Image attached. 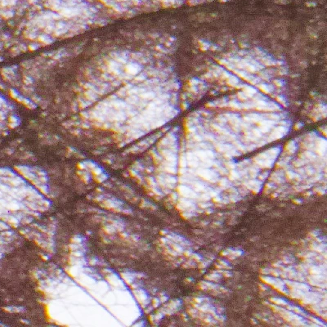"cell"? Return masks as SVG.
Wrapping results in <instances>:
<instances>
[{"label": "cell", "instance_id": "17", "mask_svg": "<svg viewBox=\"0 0 327 327\" xmlns=\"http://www.w3.org/2000/svg\"><path fill=\"white\" fill-rule=\"evenodd\" d=\"M219 186L223 190H227V188H229L232 185L230 180H228L226 177H223L222 179L219 180Z\"/></svg>", "mask_w": 327, "mask_h": 327}, {"label": "cell", "instance_id": "4", "mask_svg": "<svg viewBox=\"0 0 327 327\" xmlns=\"http://www.w3.org/2000/svg\"><path fill=\"white\" fill-rule=\"evenodd\" d=\"M177 208L181 210V211H196V205L195 204V203L192 201V199H188V198H184L182 197L179 200V203L177 204Z\"/></svg>", "mask_w": 327, "mask_h": 327}, {"label": "cell", "instance_id": "12", "mask_svg": "<svg viewBox=\"0 0 327 327\" xmlns=\"http://www.w3.org/2000/svg\"><path fill=\"white\" fill-rule=\"evenodd\" d=\"M261 279H262V280H263L266 284L271 285L272 286H274V285H276V284H277V283L282 281V280H280V279H278V278H275V277H268V276H262V277H261Z\"/></svg>", "mask_w": 327, "mask_h": 327}, {"label": "cell", "instance_id": "37", "mask_svg": "<svg viewBox=\"0 0 327 327\" xmlns=\"http://www.w3.org/2000/svg\"><path fill=\"white\" fill-rule=\"evenodd\" d=\"M260 287H261V289H263V290H268V288H267V287H265L264 286H262V285H260Z\"/></svg>", "mask_w": 327, "mask_h": 327}, {"label": "cell", "instance_id": "14", "mask_svg": "<svg viewBox=\"0 0 327 327\" xmlns=\"http://www.w3.org/2000/svg\"><path fill=\"white\" fill-rule=\"evenodd\" d=\"M84 95H85V98L90 101L91 102H93L95 101H97V99L98 98V94L97 92L93 91V90H90V89H87Z\"/></svg>", "mask_w": 327, "mask_h": 327}, {"label": "cell", "instance_id": "15", "mask_svg": "<svg viewBox=\"0 0 327 327\" xmlns=\"http://www.w3.org/2000/svg\"><path fill=\"white\" fill-rule=\"evenodd\" d=\"M248 174H250L252 178H255L256 177H258V175L259 174V167H258L256 165H253V166H250V167H248Z\"/></svg>", "mask_w": 327, "mask_h": 327}, {"label": "cell", "instance_id": "6", "mask_svg": "<svg viewBox=\"0 0 327 327\" xmlns=\"http://www.w3.org/2000/svg\"><path fill=\"white\" fill-rule=\"evenodd\" d=\"M125 79H131L132 77L136 76L141 71V66L138 63H128L125 67Z\"/></svg>", "mask_w": 327, "mask_h": 327}, {"label": "cell", "instance_id": "7", "mask_svg": "<svg viewBox=\"0 0 327 327\" xmlns=\"http://www.w3.org/2000/svg\"><path fill=\"white\" fill-rule=\"evenodd\" d=\"M186 158L187 166H189L191 168L196 169L201 166L200 159H198V157L195 155L193 151H190V152L186 153Z\"/></svg>", "mask_w": 327, "mask_h": 327}, {"label": "cell", "instance_id": "34", "mask_svg": "<svg viewBox=\"0 0 327 327\" xmlns=\"http://www.w3.org/2000/svg\"><path fill=\"white\" fill-rule=\"evenodd\" d=\"M193 255H194L195 259H197L198 261H201V260L202 259V257L199 256L198 254H193Z\"/></svg>", "mask_w": 327, "mask_h": 327}, {"label": "cell", "instance_id": "10", "mask_svg": "<svg viewBox=\"0 0 327 327\" xmlns=\"http://www.w3.org/2000/svg\"><path fill=\"white\" fill-rule=\"evenodd\" d=\"M326 266L324 264L323 266H310L309 269L310 273L312 275H317V274H326Z\"/></svg>", "mask_w": 327, "mask_h": 327}, {"label": "cell", "instance_id": "36", "mask_svg": "<svg viewBox=\"0 0 327 327\" xmlns=\"http://www.w3.org/2000/svg\"><path fill=\"white\" fill-rule=\"evenodd\" d=\"M37 45H30V50H35L36 48H37Z\"/></svg>", "mask_w": 327, "mask_h": 327}, {"label": "cell", "instance_id": "33", "mask_svg": "<svg viewBox=\"0 0 327 327\" xmlns=\"http://www.w3.org/2000/svg\"><path fill=\"white\" fill-rule=\"evenodd\" d=\"M261 272H262L263 275H268V274H270V272H271V269L264 268V269H262V271H261Z\"/></svg>", "mask_w": 327, "mask_h": 327}, {"label": "cell", "instance_id": "19", "mask_svg": "<svg viewBox=\"0 0 327 327\" xmlns=\"http://www.w3.org/2000/svg\"><path fill=\"white\" fill-rule=\"evenodd\" d=\"M270 300L272 303L277 304V305H279V306L280 305H281V306H288V304H289V303L287 301L284 300L283 298H271Z\"/></svg>", "mask_w": 327, "mask_h": 327}, {"label": "cell", "instance_id": "29", "mask_svg": "<svg viewBox=\"0 0 327 327\" xmlns=\"http://www.w3.org/2000/svg\"><path fill=\"white\" fill-rule=\"evenodd\" d=\"M199 206L201 207L203 209H206L207 208L212 206V204L211 203H200L199 204Z\"/></svg>", "mask_w": 327, "mask_h": 327}, {"label": "cell", "instance_id": "3", "mask_svg": "<svg viewBox=\"0 0 327 327\" xmlns=\"http://www.w3.org/2000/svg\"><path fill=\"white\" fill-rule=\"evenodd\" d=\"M177 192H178L179 195H181L182 197L188 198V199H192V200L198 199V197H199V195H198L197 192H195L192 187L186 186L185 184H182V185L177 186Z\"/></svg>", "mask_w": 327, "mask_h": 327}, {"label": "cell", "instance_id": "32", "mask_svg": "<svg viewBox=\"0 0 327 327\" xmlns=\"http://www.w3.org/2000/svg\"><path fill=\"white\" fill-rule=\"evenodd\" d=\"M310 319L312 320V321H313V322H316V325H325L322 322H321V321H319L318 319H316V317H313V316H311L310 317Z\"/></svg>", "mask_w": 327, "mask_h": 327}, {"label": "cell", "instance_id": "24", "mask_svg": "<svg viewBox=\"0 0 327 327\" xmlns=\"http://www.w3.org/2000/svg\"><path fill=\"white\" fill-rule=\"evenodd\" d=\"M38 39H39V41L42 42V43H44V44H50V43H52V40H51V38L50 37H48V36L47 35H41V36H39L38 37Z\"/></svg>", "mask_w": 327, "mask_h": 327}, {"label": "cell", "instance_id": "20", "mask_svg": "<svg viewBox=\"0 0 327 327\" xmlns=\"http://www.w3.org/2000/svg\"><path fill=\"white\" fill-rule=\"evenodd\" d=\"M227 105H228L229 106H231V107H232V108H233V109L241 110V109H242V108H243V104H242L241 102H239V101H235V100L231 101H228Z\"/></svg>", "mask_w": 327, "mask_h": 327}, {"label": "cell", "instance_id": "28", "mask_svg": "<svg viewBox=\"0 0 327 327\" xmlns=\"http://www.w3.org/2000/svg\"><path fill=\"white\" fill-rule=\"evenodd\" d=\"M268 174H269L268 172H263V173H262L261 174H259L258 176H259V178L260 181L263 182V181H264V180L268 177Z\"/></svg>", "mask_w": 327, "mask_h": 327}, {"label": "cell", "instance_id": "35", "mask_svg": "<svg viewBox=\"0 0 327 327\" xmlns=\"http://www.w3.org/2000/svg\"><path fill=\"white\" fill-rule=\"evenodd\" d=\"M275 84H277L278 86H282V83H281L280 80H275Z\"/></svg>", "mask_w": 327, "mask_h": 327}, {"label": "cell", "instance_id": "31", "mask_svg": "<svg viewBox=\"0 0 327 327\" xmlns=\"http://www.w3.org/2000/svg\"><path fill=\"white\" fill-rule=\"evenodd\" d=\"M226 166H227V168H229V169H234V168H236V164H234V163L232 162H227V164H226Z\"/></svg>", "mask_w": 327, "mask_h": 327}, {"label": "cell", "instance_id": "1", "mask_svg": "<svg viewBox=\"0 0 327 327\" xmlns=\"http://www.w3.org/2000/svg\"><path fill=\"white\" fill-rule=\"evenodd\" d=\"M195 175L202 177L204 181L209 183H215L218 181V174L213 169L208 168L199 167L195 169Z\"/></svg>", "mask_w": 327, "mask_h": 327}, {"label": "cell", "instance_id": "25", "mask_svg": "<svg viewBox=\"0 0 327 327\" xmlns=\"http://www.w3.org/2000/svg\"><path fill=\"white\" fill-rule=\"evenodd\" d=\"M195 216H197V215H196L194 212H192V211H185V212H183V217L184 218H186V219L192 218H193V217H195Z\"/></svg>", "mask_w": 327, "mask_h": 327}, {"label": "cell", "instance_id": "22", "mask_svg": "<svg viewBox=\"0 0 327 327\" xmlns=\"http://www.w3.org/2000/svg\"><path fill=\"white\" fill-rule=\"evenodd\" d=\"M179 165H180V166H181V168H186V166H187V163H186V154H182V156H180Z\"/></svg>", "mask_w": 327, "mask_h": 327}, {"label": "cell", "instance_id": "18", "mask_svg": "<svg viewBox=\"0 0 327 327\" xmlns=\"http://www.w3.org/2000/svg\"><path fill=\"white\" fill-rule=\"evenodd\" d=\"M259 88L266 93H271L274 91V88L270 84H267V83H260L259 84Z\"/></svg>", "mask_w": 327, "mask_h": 327}, {"label": "cell", "instance_id": "5", "mask_svg": "<svg viewBox=\"0 0 327 327\" xmlns=\"http://www.w3.org/2000/svg\"><path fill=\"white\" fill-rule=\"evenodd\" d=\"M242 185L245 186V188H247L249 191H251L254 193H259L262 189V182L260 180H255L253 178L251 180L244 181L242 183Z\"/></svg>", "mask_w": 327, "mask_h": 327}, {"label": "cell", "instance_id": "13", "mask_svg": "<svg viewBox=\"0 0 327 327\" xmlns=\"http://www.w3.org/2000/svg\"><path fill=\"white\" fill-rule=\"evenodd\" d=\"M297 150V145L295 141H290L286 146V151L288 155H293Z\"/></svg>", "mask_w": 327, "mask_h": 327}, {"label": "cell", "instance_id": "30", "mask_svg": "<svg viewBox=\"0 0 327 327\" xmlns=\"http://www.w3.org/2000/svg\"><path fill=\"white\" fill-rule=\"evenodd\" d=\"M146 78H147L146 74H140V75H138V76L136 77L135 80H137V81H138V82H141V81H144V80H146Z\"/></svg>", "mask_w": 327, "mask_h": 327}, {"label": "cell", "instance_id": "9", "mask_svg": "<svg viewBox=\"0 0 327 327\" xmlns=\"http://www.w3.org/2000/svg\"><path fill=\"white\" fill-rule=\"evenodd\" d=\"M253 160L258 167L262 168H271L275 163V159H262L255 157V158H253Z\"/></svg>", "mask_w": 327, "mask_h": 327}, {"label": "cell", "instance_id": "2", "mask_svg": "<svg viewBox=\"0 0 327 327\" xmlns=\"http://www.w3.org/2000/svg\"><path fill=\"white\" fill-rule=\"evenodd\" d=\"M289 132V128L284 125H280V126L276 127L273 129L272 132L270 133V135L268 137L267 142H271V141H276L278 139L282 138L284 136L286 135V133Z\"/></svg>", "mask_w": 327, "mask_h": 327}, {"label": "cell", "instance_id": "23", "mask_svg": "<svg viewBox=\"0 0 327 327\" xmlns=\"http://www.w3.org/2000/svg\"><path fill=\"white\" fill-rule=\"evenodd\" d=\"M311 248H312L313 250L316 251V252H318V253H323V252H325V246H324V247H321V245H316V244H314V245H312Z\"/></svg>", "mask_w": 327, "mask_h": 327}, {"label": "cell", "instance_id": "26", "mask_svg": "<svg viewBox=\"0 0 327 327\" xmlns=\"http://www.w3.org/2000/svg\"><path fill=\"white\" fill-rule=\"evenodd\" d=\"M221 278V276L218 274H210L209 276H206V279L209 280H217Z\"/></svg>", "mask_w": 327, "mask_h": 327}, {"label": "cell", "instance_id": "21", "mask_svg": "<svg viewBox=\"0 0 327 327\" xmlns=\"http://www.w3.org/2000/svg\"><path fill=\"white\" fill-rule=\"evenodd\" d=\"M304 171H305V174H306L307 177V176L312 177V176H313V175L316 173V171L315 170V168H312V166H307V167H306V168H304Z\"/></svg>", "mask_w": 327, "mask_h": 327}, {"label": "cell", "instance_id": "27", "mask_svg": "<svg viewBox=\"0 0 327 327\" xmlns=\"http://www.w3.org/2000/svg\"><path fill=\"white\" fill-rule=\"evenodd\" d=\"M266 189L265 190H270V191H271V190H275V189L277 188V186H275V184L274 183H268L266 184V186H265Z\"/></svg>", "mask_w": 327, "mask_h": 327}, {"label": "cell", "instance_id": "8", "mask_svg": "<svg viewBox=\"0 0 327 327\" xmlns=\"http://www.w3.org/2000/svg\"><path fill=\"white\" fill-rule=\"evenodd\" d=\"M286 285L289 286L290 289H298L304 290V291H309L310 287L307 284L304 282H297V281H293V280H285L284 281Z\"/></svg>", "mask_w": 327, "mask_h": 327}, {"label": "cell", "instance_id": "16", "mask_svg": "<svg viewBox=\"0 0 327 327\" xmlns=\"http://www.w3.org/2000/svg\"><path fill=\"white\" fill-rule=\"evenodd\" d=\"M241 174L239 173L238 170H236V168L234 169H231L229 173H228V179L230 181H236V180L241 179Z\"/></svg>", "mask_w": 327, "mask_h": 327}, {"label": "cell", "instance_id": "11", "mask_svg": "<svg viewBox=\"0 0 327 327\" xmlns=\"http://www.w3.org/2000/svg\"><path fill=\"white\" fill-rule=\"evenodd\" d=\"M156 96H157V93L154 90H147L144 92H142V93L138 95L140 99L147 101H152L153 99L156 98Z\"/></svg>", "mask_w": 327, "mask_h": 327}]
</instances>
